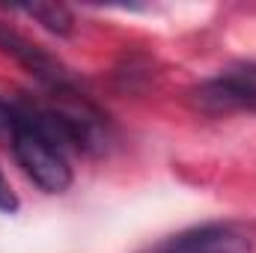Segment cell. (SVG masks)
<instances>
[{
  "label": "cell",
  "instance_id": "4",
  "mask_svg": "<svg viewBox=\"0 0 256 253\" xmlns=\"http://www.w3.org/2000/svg\"><path fill=\"white\" fill-rule=\"evenodd\" d=\"M146 253H250V238L230 224H202L164 238Z\"/></svg>",
  "mask_w": 256,
  "mask_h": 253
},
{
  "label": "cell",
  "instance_id": "5",
  "mask_svg": "<svg viewBox=\"0 0 256 253\" xmlns=\"http://www.w3.org/2000/svg\"><path fill=\"white\" fill-rule=\"evenodd\" d=\"M18 12L36 18L45 30H51L57 36H68L72 27H74V18L63 3H33V6H18Z\"/></svg>",
  "mask_w": 256,
  "mask_h": 253
},
{
  "label": "cell",
  "instance_id": "1",
  "mask_svg": "<svg viewBox=\"0 0 256 253\" xmlns=\"http://www.w3.org/2000/svg\"><path fill=\"white\" fill-rule=\"evenodd\" d=\"M9 143L18 167L45 190V194H63L68 190L74 173L68 164V152L57 143V137L39 122L30 98H12V126Z\"/></svg>",
  "mask_w": 256,
  "mask_h": 253
},
{
  "label": "cell",
  "instance_id": "3",
  "mask_svg": "<svg viewBox=\"0 0 256 253\" xmlns=\"http://www.w3.org/2000/svg\"><path fill=\"white\" fill-rule=\"evenodd\" d=\"M0 54L12 57L30 78H36L48 92H60V90H72L74 86L68 68L51 51H45L42 45L30 42L24 33H18L6 21H0Z\"/></svg>",
  "mask_w": 256,
  "mask_h": 253
},
{
  "label": "cell",
  "instance_id": "2",
  "mask_svg": "<svg viewBox=\"0 0 256 253\" xmlns=\"http://www.w3.org/2000/svg\"><path fill=\"white\" fill-rule=\"evenodd\" d=\"M194 104L202 114H256V66H232L194 90Z\"/></svg>",
  "mask_w": 256,
  "mask_h": 253
},
{
  "label": "cell",
  "instance_id": "6",
  "mask_svg": "<svg viewBox=\"0 0 256 253\" xmlns=\"http://www.w3.org/2000/svg\"><path fill=\"white\" fill-rule=\"evenodd\" d=\"M0 212H3V214H12V212H18V196H15L12 185L6 182L3 170H0Z\"/></svg>",
  "mask_w": 256,
  "mask_h": 253
}]
</instances>
